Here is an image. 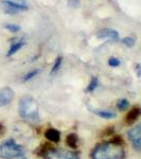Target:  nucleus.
Masks as SVG:
<instances>
[{
	"instance_id": "f257e3e1",
	"label": "nucleus",
	"mask_w": 141,
	"mask_h": 159,
	"mask_svg": "<svg viewBox=\"0 0 141 159\" xmlns=\"http://www.w3.org/2000/svg\"><path fill=\"white\" fill-rule=\"evenodd\" d=\"M91 159H124L125 150L123 145L116 144L109 140L108 142L99 143L90 153Z\"/></svg>"
},
{
	"instance_id": "f03ea898",
	"label": "nucleus",
	"mask_w": 141,
	"mask_h": 159,
	"mask_svg": "<svg viewBox=\"0 0 141 159\" xmlns=\"http://www.w3.org/2000/svg\"><path fill=\"white\" fill-rule=\"evenodd\" d=\"M18 114L20 118L31 122L39 119V106L32 96H22L18 102Z\"/></svg>"
},
{
	"instance_id": "7ed1b4c3",
	"label": "nucleus",
	"mask_w": 141,
	"mask_h": 159,
	"mask_svg": "<svg viewBox=\"0 0 141 159\" xmlns=\"http://www.w3.org/2000/svg\"><path fill=\"white\" fill-rule=\"evenodd\" d=\"M25 155V150L14 139H9L0 144V158L14 159Z\"/></svg>"
},
{
	"instance_id": "20e7f679",
	"label": "nucleus",
	"mask_w": 141,
	"mask_h": 159,
	"mask_svg": "<svg viewBox=\"0 0 141 159\" xmlns=\"http://www.w3.org/2000/svg\"><path fill=\"white\" fill-rule=\"evenodd\" d=\"M1 7L3 11L9 14H16L19 12L28 11L29 9L25 0H2Z\"/></svg>"
},
{
	"instance_id": "39448f33",
	"label": "nucleus",
	"mask_w": 141,
	"mask_h": 159,
	"mask_svg": "<svg viewBox=\"0 0 141 159\" xmlns=\"http://www.w3.org/2000/svg\"><path fill=\"white\" fill-rule=\"evenodd\" d=\"M45 159H80V156L76 152L72 151L63 150V148H54L51 150L46 154L43 157Z\"/></svg>"
},
{
	"instance_id": "423d86ee",
	"label": "nucleus",
	"mask_w": 141,
	"mask_h": 159,
	"mask_svg": "<svg viewBox=\"0 0 141 159\" xmlns=\"http://www.w3.org/2000/svg\"><path fill=\"white\" fill-rule=\"evenodd\" d=\"M127 136L129 139L132 142L133 147L137 152H140L141 150V125H137V126L130 129L127 132Z\"/></svg>"
},
{
	"instance_id": "0eeeda50",
	"label": "nucleus",
	"mask_w": 141,
	"mask_h": 159,
	"mask_svg": "<svg viewBox=\"0 0 141 159\" xmlns=\"http://www.w3.org/2000/svg\"><path fill=\"white\" fill-rule=\"evenodd\" d=\"M14 91L10 87L0 88V108L9 105L14 99Z\"/></svg>"
},
{
	"instance_id": "6e6552de",
	"label": "nucleus",
	"mask_w": 141,
	"mask_h": 159,
	"mask_svg": "<svg viewBox=\"0 0 141 159\" xmlns=\"http://www.w3.org/2000/svg\"><path fill=\"white\" fill-rule=\"evenodd\" d=\"M97 37L100 39L117 42V40H119V33L112 29H102L97 33Z\"/></svg>"
},
{
	"instance_id": "1a4fd4ad",
	"label": "nucleus",
	"mask_w": 141,
	"mask_h": 159,
	"mask_svg": "<svg viewBox=\"0 0 141 159\" xmlns=\"http://www.w3.org/2000/svg\"><path fill=\"white\" fill-rule=\"evenodd\" d=\"M140 115H141L140 107H138V106L133 107V108L127 112L126 117H125V123H126L127 125H133L138 119H139Z\"/></svg>"
},
{
	"instance_id": "9d476101",
	"label": "nucleus",
	"mask_w": 141,
	"mask_h": 159,
	"mask_svg": "<svg viewBox=\"0 0 141 159\" xmlns=\"http://www.w3.org/2000/svg\"><path fill=\"white\" fill-rule=\"evenodd\" d=\"M45 137L47 140H49L50 142L53 143H58L61 140V133L60 130L55 129H48L45 132Z\"/></svg>"
},
{
	"instance_id": "9b49d317",
	"label": "nucleus",
	"mask_w": 141,
	"mask_h": 159,
	"mask_svg": "<svg viewBox=\"0 0 141 159\" xmlns=\"http://www.w3.org/2000/svg\"><path fill=\"white\" fill-rule=\"evenodd\" d=\"M25 45V43L24 39H19V40H17V42L13 43L11 45V47H10V50L7 51V56H12V55L16 54Z\"/></svg>"
},
{
	"instance_id": "f8f14e48",
	"label": "nucleus",
	"mask_w": 141,
	"mask_h": 159,
	"mask_svg": "<svg viewBox=\"0 0 141 159\" xmlns=\"http://www.w3.org/2000/svg\"><path fill=\"white\" fill-rule=\"evenodd\" d=\"M97 116L103 118V119H114L116 117V112L109 109H98V110H92Z\"/></svg>"
},
{
	"instance_id": "ddd939ff",
	"label": "nucleus",
	"mask_w": 141,
	"mask_h": 159,
	"mask_svg": "<svg viewBox=\"0 0 141 159\" xmlns=\"http://www.w3.org/2000/svg\"><path fill=\"white\" fill-rule=\"evenodd\" d=\"M66 143H67V145L69 148H76L79 145V137L76 134H74V133H71V134H69L67 137H66Z\"/></svg>"
},
{
	"instance_id": "4468645a",
	"label": "nucleus",
	"mask_w": 141,
	"mask_h": 159,
	"mask_svg": "<svg viewBox=\"0 0 141 159\" xmlns=\"http://www.w3.org/2000/svg\"><path fill=\"white\" fill-rule=\"evenodd\" d=\"M53 147H51V144L49 143H43V145L40 148H38V151H37V155L38 156H42V157H45L46 154H47L49 151Z\"/></svg>"
},
{
	"instance_id": "2eb2a0df",
	"label": "nucleus",
	"mask_w": 141,
	"mask_h": 159,
	"mask_svg": "<svg viewBox=\"0 0 141 159\" xmlns=\"http://www.w3.org/2000/svg\"><path fill=\"white\" fill-rule=\"evenodd\" d=\"M98 86H99V80L97 79L96 76H93V78L91 79V81L89 82V85H88V87H87V92L94 91Z\"/></svg>"
},
{
	"instance_id": "dca6fc26",
	"label": "nucleus",
	"mask_w": 141,
	"mask_h": 159,
	"mask_svg": "<svg viewBox=\"0 0 141 159\" xmlns=\"http://www.w3.org/2000/svg\"><path fill=\"white\" fill-rule=\"evenodd\" d=\"M117 107L120 111H124V110H126L130 107V102L126 99H121L117 103Z\"/></svg>"
},
{
	"instance_id": "f3484780",
	"label": "nucleus",
	"mask_w": 141,
	"mask_h": 159,
	"mask_svg": "<svg viewBox=\"0 0 141 159\" xmlns=\"http://www.w3.org/2000/svg\"><path fill=\"white\" fill-rule=\"evenodd\" d=\"M4 28L10 31L11 33H16V32H19L20 31V27L18 25H14V24H7L4 25Z\"/></svg>"
},
{
	"instance_id": "a211bd4d",
	"label": "nucleus",
	"mask_w": 141,
	"mask_h": 159,
	"mask_svg": "<svg viewBox=\"0 0 141 159\" xmlns=\"http://www.w3.org/2000/svg\"><path fill=\"white\" fill-rule=\"evenodd\" d=\"M61 56H58V57H56V60H55V61H54V65H53V67H52V69H51V74H54L56 71L60 69V67H61Z\"/></svg>"
},
{
	"instance_id": "6ab92c4d",
	"label": "nucleus",
	"mask_w": 141,
	"mask_h": 159,
	"mask_svg": "<svg viewBox=\"0 0 141 159\" xmlns=\"http://www.w3.org/2000/svg\"><path fill=\"white\" fill-rule=\"evenodd\" d=\"M121 65V61L118 57H115V56H112L108 60V66H111L112 68H116V67H119V66Z\"/></svg>"
},
{
	"instance_id": "aec40b11",
	"label": "nucleus",
	"mask_w": 141,
	"mask_h": 159,
	"mask_svg": "<svg viewBox=\"0 0 141 159\" xmlns=\"http://www.w3.org/2000/svg\"><path fill=\"white\" fill-rule=\"evenodd\" d=\"M38 73H39V70H38V69H36V70H32L31 72L25 74V75L24 76V79H22V81H25V82L30 81V80H32L33 78H35Z\"/></svg>"
},
{
	"instance_id": "412c9836",
	"label": "nucleus",
	"mask_w": 141,
	"mask_h": 159,
	"mask_svg": "<svg viewBox=\"0 0 141 159\" xmlns=\"http://www.w3.org/2000/svg\"><path fill=\"white\" fill-rule=\"evenodd\" d=\"M122 43H124L125 46H127V47L130 48L135 45L136 40H135V38H133V37H125V38H123Z\"/></svg>"
},
{
	"instance_id": "4be33fe9",
	"label": "nucleus",
	"mask_w": 141,
	"mask_h": 159,
	"mask_svg": "<svg viewBox=\"0 0 141 159\" xmlns=\"http://www.w3.org/2000/svg\"><path fill=\"white\" fill-rule=\"evenodd\" d=\"M114 127L112 126H108V127H106L103 132L101 133V137H105V136H112L114 135Z\"/></svg>"
},
{
	"instance_id": "5701e85b",
	"label": "nucleus",
	"mask_w": 141,
	"mask_h": 159,
	"mask_svg": "<svg viewBox=\"0 0 141 159\" xmlns=\"http://www.w3.org/2000/svg\"><path fill=\"white\" fill-rule=\"evenodd\" d=\"M6 132H7V129H6V126H4L2 123H0V137L1 136H3L4 134H6Z\"/></svg>"
},
{
	"instance_id": "b1692460",
	"label": "nucleus",
	"mask_w": 141,
	"mask_h": 159,
	"mask_svg": "<svg viewBox=\"0 0 141 159\" xmlns=\"http://www.w3.org/2000/svg\"><path fill=\"white\" fill-rule=\"evenodd\" d=\"M137 75L138 78H140V65H137Z\"/></svg>"
},
{
	"instance_id": "393cba45",
	"label": "nucleus",
	"mask_w": 141,
	"mask_h": 159,
	"mask_svg": "<svg viewBox=\"0 0 141 159\" xmlns=\"http://www.w3.org/2000/svg\"><path fill=\"white\" fill-rule=\"evenodd\" d=\"M19 159H27V158H19Z\"/></svg>"
}]
</instances>
